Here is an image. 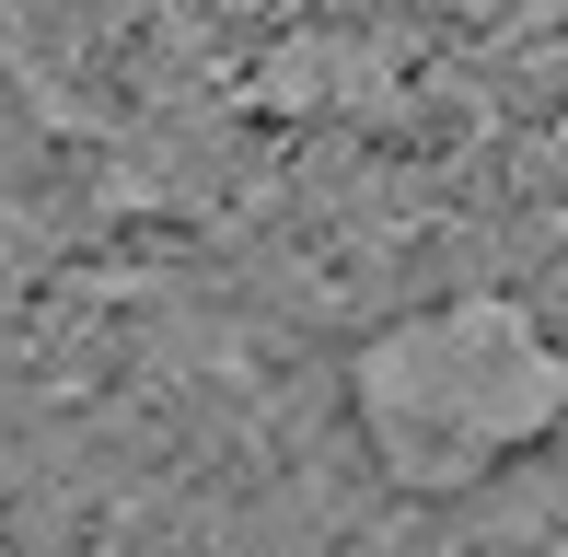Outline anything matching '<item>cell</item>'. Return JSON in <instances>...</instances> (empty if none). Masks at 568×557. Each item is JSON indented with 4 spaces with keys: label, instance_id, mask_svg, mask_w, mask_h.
<instances>
[{
    "label": "cell",
    "instance_id": "cell-1",
    "mask_svg": "<svg viewBox=\"0 0 568 557\" xmlns=\"http://www.w3.org/2000/svg\"><path fill=\"white\" fill-rule=\"evenodd\" d=\"M348 418H359V442H372V465L395 488L442 499V488L499 476L510 453H534L568 418V348L510 291L418 302V314L359 337Z\"/></svg>",
    "mask_w": 568,
    "mask_h": 557
},
{
    "label": "cell",
    "instance_id": "cell-3",
    "mask_svg": "<svg viewBox=\"0 0 568 557\" xmlns=\"http://www.w3.org/2000/svg\"><path fill=\"white\" fill-rule=\"evenodd\" d=\"M557 151H568V129H557Z\"/></svg>",
    "mask_w": 568,
    "mask_h": 557
},
{
    "label": "cell",
    "instance_id": "cell-2",
    "mask_svg": "<svg viewBox=\"0 0 568 557\" xmlns=\"http://www.w3.org/2000/svg\"><path fill=\"white\" fill-rule=\"evenodd\" d=\"M255 93L291 105V117H314V105H395V59L359 47V36H291V47H267Z\"/></svg>",
    "mask_w": 568,
    "mask_h": 557
}]
</instances>
